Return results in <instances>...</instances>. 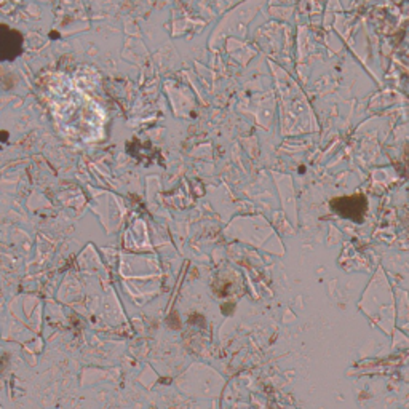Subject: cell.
I'll return each instance as SVG.
<instances>
[{
  "label": "cell",
  "instance_id": "cell-1",
  "mask_svg": "<svg viewBox=\"0 0 409 409\" xmlns=\"http://www.w3.org/2000/svg\"><path fill=\"white\" fill-rule=\"evenodd\" d=\"M331 207H333L342 218L353 221H362L363 214L366 213V200H364V197L362 195L337 198V200L331 203Z\"/></svg>",
  "mask_w": 409,
  "mask_h": 409
},
{
  "label": "cell",
  "instance_id": "cell-2",
  "mask_svg": "<svg viewBox=\"0 0 409 409\" xmlns=\"http://www.w3.org/2000/svg\"><path fill=\"white\" fill-rule=\"evenodd\" d=\"M0 50H2V59H15L20 57L23 50V36L18 31L8 29L2 26V36H0Z\"/></svg>",
  "mask_w": 409,
  "mask_h": 409
}]
</instances>
